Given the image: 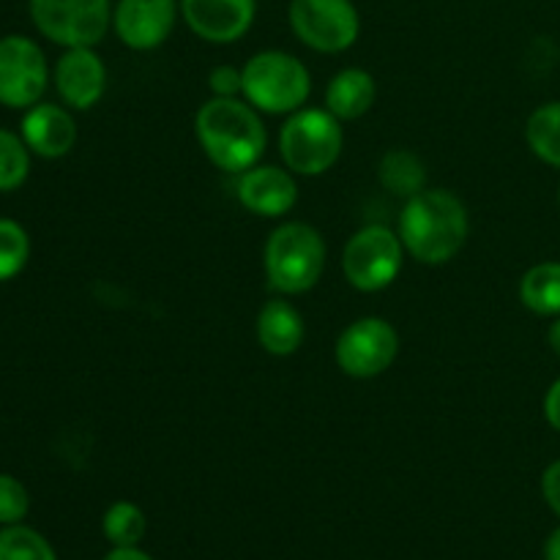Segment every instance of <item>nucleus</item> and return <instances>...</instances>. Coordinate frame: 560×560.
I'll return each instance as SVG.
<instances>
[{
	"label": "nucleus",
	"instance_id": "f257e3e1",
	"mask_svg": "<svg viewBox=\"0 0 560 560\" xmlns=\"http://www.w3.org/2000/svg\"><path fill=\"white\" fill-rule=\"evenodd\" d=\"M397 233L413 260L443 266L454 260L468 241V208L448 189H424L405 200Z\"/></svg>",
	"mask_w": 560,
	"mask_h": 560
},
{
	"label": "nucleus",
	"instance_id": "f03ea898",
	"mask_svg": "<svg viewBox=\"0 0 560 560\" xmlns=\"http://www.w3.org/2000/svg\"><path fill=\"white\" fill-rule=\"evenodd\" d=\"M195 131L213 167L224 173L241 175L266 153V124L246 98L211 96L197 109Z\"/></svg>",
	"mask_w": 560,
	"mask_h": 560
},
{
	"label": "nucleus",
	"instance_id": "7ed1b4c3",
	"mask_svg": "<svg viewBox=\"0 0 560 560\" xmlns=\"http://www.w3.org/2000/svg\"><path fill=\"white\" fill-rule=\"evenodd\" d=\"M326 241L312 224L284 222L268 235L262 266L279 295L310 293L326 271Z\"/></svg>",
	"mask_w": 560,
	"mask_h": 560
},
{
	"label": "nucleus",
	"instance_id": "20e7f679",
	"mask_svg": "<svg viewBox=\"0 0 560 560\" xmlns=\"http://www.w3.org/2000/svg\"><path fill=\"white\" fill-rule=\"evenodd\" d=\"M244 98L268 115H293L312 93V74L295 55L282 49H262L246 60Z\"/></svg>",
	"mask_w": 560,
	"mask_h": 560
},
{
	"label": "nucleus",
	"instance_id": "39448f33",
	"mask_svg": "<svg viewBox=\"0 0 560 560\" xmlns=\"http://www.w3.org/2000/svg\"><path fill=\"white\" fill-rule=\"evenodd\" d=\"M345 148L342 120L328 109L301 107L279 131V153L290 173L317 178L339 162Z\"/></svg>",
	"mask_w": 560,
	"mask_h": 560
},
{
	"label": "nucleus",
	"instance_id": "423d86ee",
	"mask_svg": "<svg viewBox=\"0 0 560 560\" xmlns=\"http://www.w3.org/2000/svg\"><path fill=\"white\" fill-rule=\"evenodd\" d=\"M27 11L36 31L63 49L98 47L113 27L109 0H27Z\"/></svg>",
	"mask_w": 560,
	"mask_h": 560
},
{
	"label": "nucleus",
	"instance_id": "0eeeda50",
	"mask_svg": "<svg viewBox=\"0 0 560 560\" xmlns=\"http://www.w3.org/2000/svg\"><path fill=\"white\" fill-rule=\"evenodd\" d=\"M405 244L386 224L355 230L342 249V273L361 293H381L397 282L405 262Z\"/></svg>",
	"mask_w": 560,
	"mask_h": 560
},
{
	"label": "nucleus",
	"instance_id": "6e6552de",
	"mask_svg": "<svg viewBox=\"0 0 560 560\" xmlns=\"http://www.w3.org/2000/svg\"><path fill=\"white\" fill-rule=\"evenodd\" d=\"M288 20L295 38L320 55L348 52L361 33L353 0H290Z\"/></svg>",
	"mask_w": 560,
	"mask_h": 560
},
{
	"label": "nucleus",
	"instance_id": "1a4fd4ad",
	"mask_svg": "<svg viewBox=\"0 0 560 560\" xmlns=\"http://www.w3.org/2000/svg\"><path fill=\"white\" fill-rule=\"evenodd\" d=\"M49 85L44 49L22 33L0 38V107L31 109L42 102Z\"/></svg>",
	"mask_w": 560,
	"mask_h": 560
},
{
	"label": "nucleus",
	"instance_id": "9d476101",
	"mask_svg": "<svg viewBox=\"0 0 560 560\" xmlns=\"http://www.w3.org/2000/svg\"><path fill=\"white\" fill-rule=\"evenodd\" d=\"M399 353V334L383 317H361L350 323L337 339L334 359L337 366L348 377L355 381H370V377L383 375L388 366L397 361Z\"/></svg>",
	"mask_w": 560,
	"mask_h": 560
},
{
	"label": "nucleus",
	"instance_id": "9b49d317",
	"mask_svg": "<svg viewBox=\"0 0 560 560\" xmlns=\"http://www.w3.org/2000/svg\"><path fill=\"white\" fill-rule=\"evenodd\" d=\"M178 16V0H118L113 5V31L135 52H151L173 36Z\"/></svg>",
	"mask_w": 560,
	"mask_h": 560
},
{
	"label": "nucleus",
	"instance_id": "f8f14e48",
	"mask_svg": "<svg viewBox=\"0 0 560 560\" xmlns=\"http://www.w3.org/2000/svg\"><path fill=\"white\" fill-rule=\"evenodd\" d=\"M180 16L197 38L208 44H233L252 31L257 0H178Z\"/></svg>",
	"mask_w": 560,
	"mask_h": 560
},
{
	"label": "nucleus",
	"instance_id": "ddd939ff",
	"mask_svg": "<svg viewBox=\"0 0 560 560\" xmlns=\"http://www.w3.org/2000/svg\"><path fill=\"white\" fill-rule=\"evenodd\" d=\"M58 96L71 109H91L107 91V66L93 47L66 49L52 69Z\"/></svg>",
	"mask_w": 560,
	"mask_h": 560
},
{
	"label": "nucleus",
	"instance_id": "4468645a",
	"mask_svg": "<svg viewBox=\"0 0 560 560\" xmlns=\"http://www.w3.org/2000/svg\"><path fill=\"white\" fill-rule=\"evenodd\" d=\"M238 202L262 219H279L299 202L295 173L273 164H255L238 175Z\"/></svg>",
	"mask_w": 560,
	"mask_h": 560
},
{
	"label": "nucleus",
	"instance_id": "2eb2a0df",
	"mask_svg": "<svg viewBox=\"0 0 560 560\" xmlns=\"http://www.w3.org/2000/svg\"><path fill=\"white\" fill-rule=\"evenodd\" d=\"M20 135L31 153L42 159H63L77 142V124L60 104L38 102L22 115Z\"/></svg>",
	"mask_w": 560,
	"mask_h": 560
},
{
	"label": "nucleus",
	"instance_id": "dca6fc26",
	"mask_svg": "<svg viewBox=\"0 0 560 560\" xmlns=\"http://www.w3.org/2000/svg\"><path fill=\"white\" fill-rule=\"evenodd\" d=\"M255 331L260 348L266 350V353L279 355V359L299 353V348L304 345L306 337L304 317H301V312L284 299H273L262 304V310L257 312Z\"/></svg>",
	"mask_w": 560,
	"mask_h": 560
},
{
	"label": "nucleus",
	"instance_id": "f3484780",
	"mask_svg": "<svg viewBox=\"0 0 560 560\" xmlns=\"http://www.w3.org/2000/svg\"><path fill=\"white\" fill-rule=\"evenodd\" d=\"M377 96L375 77L364 69H342L326 88V109L339 120H359L372 109Z\"/></svg>",
	"mask_w": 560,
	"mask_h": 560
},
{
	"label": "nucleus",
	"instance_id": "a211bd4d",
	"mask_svg": "<svg viewBox=\"0 0 560 560\" xmlns=\"http://www.w3.org/2000/svg\"><path fill=\"white\" fill-rule=\"evenodd\" d=\"M520 301L525 310L541 317L560 315V262L547 260L528 268L520 282Z\"/></svg>",
	"mask_w": 560,
	"mask_h": 560
},
{
	"label": "nucleus",
	"instance_id": "6ab92c4d",
	"mask_svg": "<svg viewBox=\"0 0 560 560\" xmlns=\"http://www.w3.org/2000/svg\"><path fill=\"white\" fill-rule=\"evenodd\" d=\"M377 178L381 186L392 195L405 197L410 200L413 195L427 189V167L416 153L397 148V151H388L381 159V167H377Z\"/></svg>",
	"mask_w": 560,
	"mask_h": 560
},
{
	"label": "nucleus",
	"instance_id": "aec40b11",
	"mask_svg": "<svg viewBox=\"0 0 560 560\" xmlns=\"http://www.w3.org/2000/svg\"><path fill=\"white\" fill-rule=\"evenodd\" d=\"M525 142L536 159L560 170V102H547L530 113Z\"/></svg>",
	"mask_w": 560,
	"mask_h": 560
},
{
	"label": "nucleus",
	"instance_id": "412c9836",
	"mask_svg": "<svg viewBox=\"0 0 560 560\" xmlns=\"http://www.w3.org/2000/svg\"><path fill=\"white\" fill-rule=\"evenodd\" d=\"M145 530V512L131 501H115L102 517V534L113 547H140Z\"/></svg>",
	"mask_w": 560,
	"mask_h": 560
},
{
	"label": "nucleus",
	"instance_id": "4be33fe9",
	"mask_svg": "<svg viewBox=\"0 0 560 560\" xmlns=\"http://www.w3.org/2000/svg\"><path fill=\"white\" fill-rule=\"evenodd\" d=\"M31 175V148L22 135L0 129V195L16 191Z\"/></svg>",
	"mask_w": 560,
	"mask_h": 560
},
{
	"label": "nucleus",
	"instance_id": "5701e85b",
	"mask_svg": "<svg viewBox=\"0 0 560 560\" xmlns=\"http://www.w3.org/2000/svg\"><path fill=\"white\" fill-rule=\"evenodd\" d=\"M0 560H58V556L38 530L20 523L0 530Z\"/></svg>",
	"mask_w": 560,
	"mask_h": 560
},
{
	"label": "nucleus",
	"instance_id": "b1692460",
	"mask_svg": "<svg viewBox=\"0 0 560 560\" xmlns=\"http://www.w3.org/2000/svg\"><path fill=\"white\" fill-rule=\"evenodd\" d=\"M31 260V235L14 219L0 217V282H11Z\"/></svg>",
	"mask_w": 560,
	"mask_h": 560
},
{
	"label": "nucleus",
	"instance_id": "393cba45",
	"mask_svg": "<svg viewBox=\"0 0 560 560\" xmlns=\"http://www.w3.org/2000/svg\"><path fill=\"white\" fill-rule=\"evenodd\" d=\"M31 512L25 485L9 474H0V525H20Z\"/></svg>",
	"mask_w": 560,
	"mask_h": 560
},
{
	"label": "nucleus",
	"instance_id": "a878e982",
	"mask_svg": "<svg viewBox=\"0 0 560 560\" xmlns=\"http://www.w3.org/2000/svg\"><path fill=\"white\" fill-rule=\"evenodd\" d=\"M208 88H211L213 96L219 98H238L244 96V71L235 69V66H217L208 74Z\"/></svg>",
	"mask_w": 560,
	"mask_h": 560
},
{
	"label": "nucleus",
	"instance_id": "bb28decb",
	"mask_svg": "<svg viewBox=\"0 0 560 560\" xmlns=\"http://www.w3.org/2000/svg\"><path fill=\"white\" fill-rule=\"evenodd\" d=\"M541 495H545L552 514L560 517V459L547 465V470L541 474Z\"/></svg>",
	"mask_w": 560,
	"mask_h": 560
},
{
	"label": "nucleus",
	"instance_id": "cd10ccee",
	"mask_svg": "<svg viewBox=\"0 0 560 560\" xmlns=\"http://www.w3.org/2000/svg\"><path fill=\"white\" fill-rule=\"evenodd\" d=\"M545 419L552 430L560 432V377L545 394Z\"/></svg>",
	"mask_w": 560,
	"mask_h": 560
},
{
	"label": "nucleus",
	"instance_id": "c85d7f7f",
	"mask_svg": "<svg viewBox=\"0 0 560 560\" xmlns=\"http://www.w3.org/2000/svg\"><path fill=\"white\" fill-rule=\"evenodd\" d=\"M102 560H153L148 552H142L140 547H113Z\"/></svg>",
	"mask_w": 560,
	"mask_h": 560
},
{
	"label": "nucleus",
	"instance_id": "c756f323",
	"mask_svg": "<svg viewBox=\"0 0 560 560\" xmlns=\"http://www.w3.org/2000/svg\"><path fill=\"white\" fill-rule=\"evenodd\" d=\"M545 560H560V525L547 536L545 541Z\"/></svg>",
	"mask_w": 560,
	"mask_h": 560
},
{
	"label": "nucleus",
	"instance_id": "7c9ffc66",
	"mask_svg": "<svg viewBox=\"0 0 560 560\" xmlns=\"http://www.w3.org/2000/svg\"><path fill=\"white\" fill-rule=\"evenodd\" d=\"M547 342H550L552 353H556L560 359V315L556 317V323L550 326V331H547Z\"/></svg>",
	"mask_w": 560,
	"mask_h": 560
},
{
	"label": "nucleus",
	"instance_id": "2f4dec72",
	"mask_svg": "<svg viewBox=\"0 0 560 560\" xmlns=\"http://www.w3.org/2000/svg\"><path fill=\"white\" fill-rule=\"evenodd\" d=\"M558 206H560V186H558Z\"/></svg>",
	"mask_w": 560,
	"mask_h": 560
}]
</instances>
